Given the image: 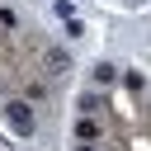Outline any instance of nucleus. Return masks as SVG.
Here are the masks:
<instances>
[{
	"label": "nucleus",
	"instance_id": "nucleus-1",
	"mask_svg": "<svg viewBox=\"0 0 151 151\" xmlns=\"http://www.w3.org/2000/svg\"><path fill=\"white\" fill-rule=\"evenodd\" d=\"M5 118H9V127H14L19 137H28V132H33V109H28V104L9 99V104H5Z\"/></svg>",
	"mask_w": 151,
	"mask_h": 151
},
{
	"label": "nucleus",
	"instance_id": "nucleus-2",
	"mask_svg": "<svg viewBox=\"0 0 151 151\" xmlns=\"http://www.w3.org/2000/svg\"><path fill=\"white\" fill-rule=\"evenodd\" d=\"M76 137H80V142H90V137H99V123H90V118H80V123H76Z\"/></svg>",
	"mask_w": 151,
	"mask_h": 151
},
{
	"label": "nucleus",
	"instance_id": "nucleus-3",
	"mask_svg": "<svg viewBox=\"0 0 151 151\" xmlns=\"http://www.w3.org/2000/svg\"><path fill=\"white\" fill-rule=\"evenodd\" d=\"M47 66H52V71H66V52H61V47H47Z\"/></svg>",
	"mask_w": 151,
	"mask_h": 151
},
{
	"label": "nucleus",
	"instance_id": "nucleus-4",
	"mask_svg": "<svg viewBox=\"0 0 151 151\" xmlns=\"http://www.w3.org/2000/svg\"><path fill=\"white\" fill-rule=\"evenodd\" d=\"M80 151H94V146H85V142H80Z\"/></svg>",
	"mask_w": 151,
	"mask_h": 151
}]
</instances>
